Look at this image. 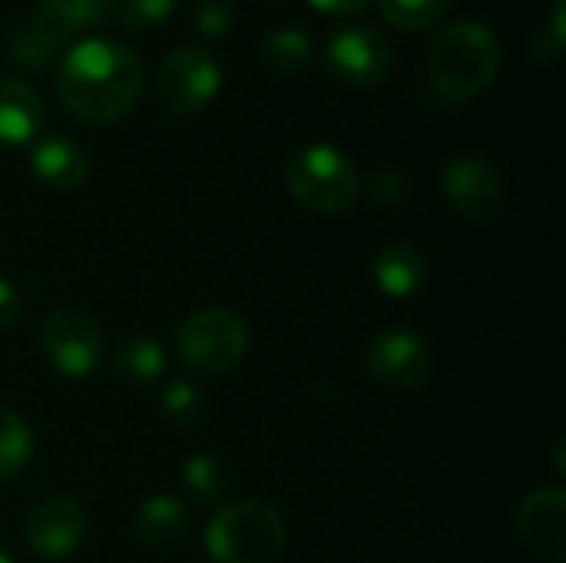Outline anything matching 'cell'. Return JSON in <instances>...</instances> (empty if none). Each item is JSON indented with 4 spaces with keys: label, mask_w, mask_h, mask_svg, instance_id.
Returning <instances> with one entry per match:
<instances>
[{
    "label": "cell",
    "mask_w": 566,
    "mask_h": 563,
    "mask_svg": "<svg viewBox=\"0 0 566 563\" xmlns=\"http://www.w3.org/2000/svg\"><path fill=\"white\" fill-rule=\"evenodd\" d=\"M63 110L83 126H113L133 113L143 96L139 56L106 37H83L66 46L56 66Z\"/></svg>",
    "instance_id": "obj_1"
},
{
    "label": "cell",
    "mask_w": 566,
    "mask_h": 563,
    "mask_svg": "<svg viewBox=\"0 0 566 563\" xmlns=\"http://www.w3.org/2000/svg\"><path fill=\"white\" fill-rule=\"evenodd\" d=\"M501 73L497 33L478 20H458L444 27L428 46V76L434 90L451 103L481 96Z\"/></svg>",
    "instance_id": "obj_2"
},
{
    "label": "cell",
    "mask_w": 566,
    "mask_h": 563,
    "mask_svg": "<svg viewBox=\"0 0 566 563\" xmlns=\"http://www.w3.org/2000/svg\"><path fill=\"white\" fill-rule=\"evenodd\" d=\"M206 551L216 563H275L285 551V521L262 501H232L206 524Z\"/></svg>",
    "instance_id": "obj_3"
},
{
    "label": "cell",
    "mask_w": 566,
    "mask_h": 563,
    "mask_svg": "<svg viewBox=\"0 0 566 563\" xmlns=\"http://www.w3.org/2000/svg\"><path fill=\"white\" fill-rule=\"evenodd\" d=\"M289 192L312 212H345L361 196L358 166L332 143H305L285 166Z\"/></svg>",
    "instance_id": "obj_4"
},
{
    "label": "cell",
    "mask_w": 566,
    "mask_h": 563,
    "mask_svg": "<svg viewBox=\"0 0 566 563\" xmlns=\"http://www.w3.org/2000/svg\"><path fill=\"white\" fill-rule=\"evenodd\" d=\"M249 352V329L229 309H199L176 329V358L186 372L222 375Z\"/></svg>",
    "instance_id": "obj_5"
},
{
    "label": "cell",
    "mask_w": 566,
    "mask_h": 563,
    "mask_svg": "<svg viewBox=\"0 0 566 563\" xmlns=\"http://www.w3.org/2000/svg\"><path fill=\"white\" fill-rule=\"evenodd\" d=\"M222 90V63L212 50L182 43L159 60L156 70V100L172 116L202 113Z\"/></svg>",
    "instance_id": "obj_6"
},
{
    "label": "cell",
    "mask_w": 566,
    "mask_h": 563,
    "mask_svg": "<svg viewBox=\"0 0 566 563\" xmlns=\"http://www.w3.org/2000/svg\"><path fill=\"white\" fill-rule=\"evenodd\" d=\"M325 70L348 86H378L391 76V40L368 23H342L325 40Z\"/></svg>",
    "instance_id": "obj_7"
},
{
    "label": "cell",
    "mask_w": 566,
    "mask_h": 563,
    "mask_svg": "<svg viewBox=\"0 0 566 563\" xmlns=\"http://www.w3.org/2000/svg\"><path fill=\"white\" fill-rule=\"evenodd\" d=\"M40 348L60 375L80 382L99 368L106 342L93 315L80 309H53L40 325Z\"/></svg>",
    "instance_id": "obj_8"
},
{
    "label": "cell",
    "mask_w": 566,
    "mask_h": 563,
    "mask_svg": "<svg viewBox=\"0 0 566 563\" xmlns=\"http://www.w3.org/2000/svg\"><path fill=\"white\" fill-rule=\"evenodd\" d=\"M441 196L461 219L491 222L501 216L507 189H504V176L491 159L461 153L451 156L441 169Z\"/></svg>",
    "instance_id": "obj_9"
},
{
    "label": "cell",
    "mask_w": 566,
    "mask_h": 563,
    "mask_svg": "<svg viewBox=\"0 0 566 563\" xmlns=\"http://www.w3.org/2000/svg\"><path fill=\"white\" fill-rule=\"evenodd\" d=\"M365 365H368V375L391 392H415L434 372L428 342L408 329H388V332L375 335L368 345Z\"/></svg>",
    "instance_id": "obj_10"
},
{
    "label": "cell",
    "mask_w": 566,
    "mask_h": 563,
    "mask_svg": "<svg viewBox=\"0 0 566 563\" xmlns=\"http://www.w3.org/2000/svg\"><path fill=\"white\" fill-rule=\"evenodd\" d=\"M86 534V511L76 498L50 494L33 504L23 524V541L30 554L40 561H63L70 557Z\"/></svg>",
    "instance_id": "obj_11"
},
{
    "label": "cell",
    "mask_w": 566,
    "mask_h": 563,
    "mask_svg": "<svg viewBox=\"0 0 566 563\" xmlns=\"http://www.w3.org/2000/svg\"><path fill=\"white\" fill-rule=\"evenodd\" d=\"M517 538L541 561H566V494L564 488H541L517 508Z\"/></svg>",
    "instance_id": "obj_12"
},
{
    "label": "cell",
    "mask_w": 566,
    "mask_h": 563,
    "mask_svg": "<svg viewBox=\"0 0 566 563\" xmlns=\"http://www.w3.org/2000/svg\"><path fill=\"white\" fill-rule=\"evenodd\" d=\"M109 20V0H40L30 23L60 50L83 40L86 30Z\"/></svg>",
    "instance_id": "obj_13"
},
{
    "label": "cell",
    "mask_w": 566,
    "mask_h": 563,
    "mask_svg": "<svg viewBox=\"0 0 566 563\" xmlns=\"http://www.w3.org/2000/svg\"><path fill=\"white\" fill-rule=\"evenodd\" d=\"M30 169L50 189H76L90 176V156L76 139L50 133L30 143Z\"/></svg>",
    "instance_id": "obj_14"
},
{
    "label": "cell",
    "mask_w": 566,
    "mask_h": 563,
    "mask_svg": "<svg viewBox=\"0 0 566 563\" xmlns=\"http://www.w3.org/2000/svg\"><path fill=\"white\" fill-rule=\"evenodd\" d=\"M43 126L40 93L10 73H0V146H30Z\"/></svg>",
    "instance_id": "obj_15"
},
{
    "label": "cell",
    "mask_w": 566,
    "mask_h": 563,
    "mask_svg": "<svg viewBox=\"0 0 566 563\" xmlns=\"http://www.w3.org/2000/svg\"><path fill=\"white\" fill-rule=\"evenodd\" d=\"M371 279L388 299H415L428 282V259L411 242H388L371 259Z\"/></svg>",
    "instance_id": "obj_16"
},
{
    "label": "cell",
    "mask_w": 566,
    "mask_h": 563,
    "mask_svg": "<svg viewBox=\"0 0 566 563\" xmlns=\"http://www.w3.org/2000/svg\"><path fill=\"white\" fill-rule=\"evenodd\" d=\"M189 531V511L179 498L153 494L139 504L133 518V534L149 548H176Z\"/></svg>",
    "instance_id": "obj_17"
},
{
    "label": "cell",
    "mask_w": 566,
    "mask_h": 563,
    "mask_svg": "<svg viewBox=\"0 0 566 563\" xmlns=\"http://www.w3.org/2000/svg\"><path fill=\"white\" fill-rule=\"evenodd\" d=\"M166 372V352L156 338L149 335H129L116 345L113 355V375L129 385V388H146L153 382H159V375Z\"/></svg>",
    "instance_id": "obj_18"
},
{
    "label": "cell",
    "mask_w": 566,
    "mask_h": 563,
    "mask_svg": "<svg viewBox=\"0 0 566 563\" xmlns=\"http://www.w3.org/2000/svg\"><path fill=\"white\" fill-rule=\"evenodd\" d=\"M262 63L272 73L295 76L312 63V37L298 27H279L262 40Z\"/></svg>",
    "instance_id": "obj_19"
},
{
    "label": "cell",
    "mask_w": 566,
    "mask_h": 563,
    "mask_svg": "<svg viewBox=\"0 0 566 563\" xmlns=\"http://www.w3.org/2000/svg\"><path fill=\"white\" fill-rule=\"evenodd\" d=\"M33 458V431L13 408H0V481H13Z\"/></svg>",
    "instance_id": "obj_20"
},
{
    "label": "cell",
    "mask_w": 566,
    "mask_h": 563,
    "mask_svg": "<svg viewBox=\"0 0 566 563\" xmlns=\"http://www.w3.org/2000/svg\"><path fill=\"white\" fill-rule=\"evenodd\" d=\"M182 488L196 498V501H219L229 488V471L226 465L202 451V455H192L186 465H182Z\"/></svg>",
    "instance_id": "obj_21"
},
{
    "label": "cell",
    "mask_w": 566,
    "mask_h": 563,
    "mask_svg": "<svg viewBox=\"0 0 566 563\" xmlns=\"http://www.w3.org/2000/svg\"><path fill=\"white\" fill-rule=\"evenodd\" d=\"M3 53H7L17 66L33 70V73H43V70H50V63H53V56H56V46L27 20V23H20V27L7 37Z\"/></svg>",
    "instance_id": "obj_22"
},
{
    "label": "cell",
    "mask_w": 566,
    "mask_h": 563,
    "mask_svg": "<svg viewBox=\"0 0 566 563\" xmlns=\"http://www.w3.org/2000/svg\"><path fill=\"white\" fill-rule=\"evenodd\" d=\"M451 0H378L381 17L401 30H428L448 13Z\"/></svg>",
    "instance_id": "obj_23"
},
{
    "label": "cell",
    "mask_w": 566,
    "mask_h": 563,
    "mask_svg": "<svg viewBox=\"0 0 566 563\" xmlns=\"http://www.w3.org/2000/svg\"><path fill=\"white\" fill-rule=\"evenodd\" d=\"M179 0H109V20L123 30H153L176 13Z\"/></svg>",
    "instance_id": "obj_24"
},
{
    "label": "cell",
    "mask_w": 566,
    "mask_h": 563,
    "mask_svg": "<svg viewBox=\"0 0 566 563\" xmlns=\"http://www.w3.org/2000/svg\"><path fill=\"white\" fill-rule=\"evenodd\" d=\"M232 23H235L232 0H192V7H189V27L206 40L226 37L232 30Z\"/></svg>",
    "instance_id": "obj_25"
},
{
    "label": "cell",
    "mask_w": 566,
    "mask_h": 563,
    "mask_svg": "<svg viewBox=\"0 0 566 563\" xmlns=\"http://www.w3.org/2000/svg\"><path fill=\"white\" fill-rule=\"evenodd\" d=\"M361 189L368 192V199L381 209H398L408 202L411 196V179L395 169V166H381L368 176V183H361Z\"/></svg>",
    "instance_id": "obj_26"
},
{
    "label": "cell",
    "mask_w": 566,
    "mask_h": 563,
    "mask_svg": "<svg viewBox=\"0 0 566 563\" xmlns=\"http://www.w3.org/2000/svg\"><path fill=\"white\" fill-rule=\"evenodd\" d=\"M202 411V392L192 385V382H169L163 398H159V415L169 421V425H189L196 421Z\"/></svg>",
    "instance_id": "obj_27"
},
{
    "label": "cell",
    "mask_w": 566,
    "mask_h": 563,
    "mask_svg": "<svg viewBox=\"0 0 566 563\" xmlns=\"http://www.w3.org/2000/svg\"><path fill=\"white\" fill-rule=\"evenodd\" d=\"M20 315H23L20 292H17L7 279H0V335H3V332H13L17 322H20Z\"/></svg>",
    "instance_id": "obj_28"
},
{
    "label": "cell",
    "mask_w": 566,
    "mask_h": 563,
    "mask_svg": "<svg viewBox=\"0 0 566 563\" xmlns=\"http://www.w3.org/2000/svg\"><path fill=\"white\" fill-rule=\"evenodd\" d=\"M308 3L322 13H332V17H352V13L365 10L371 0H308Z\"/></svg>",
    "instance_id": "obj_29"
},
{
    "label": "cell",
    "mask_w": 566,
    "mask_h": 563,
    "mask_svg": "<svg viewBox=\"0 0 566 563\" xmlns=\"http://www.w3.org/2000/svg\"><path fill=\"white\" fill-rule=\"evenodd\" d=\"M564 13H566V0H554V13H551V40H554L560 50H564V40H566Z\"/></svg>",
    "instance_id": "obj_30"
},
{
    "label": "cell",
    "mask_w": 566,
    "mask_h": 563,
    "mask_svg": "<svg viewBox=\"0 0 566 563\" xmlns=\"http://www.w3.org/2000/svg\"><path fill=\"white\" fill-rule=\"evenodd\" d=\"M0 563H10V557H7V554H0Z\"/></svg>",
    "instance_id": "obj_31"
},
{
    "label": "cell",
    "mask_w": 566,
    "mask_h": 563,
    "mask_svg": "<svg viewBox=\"0 0 566 563\" xmlns=\"http://www.w3.org/2000/svg\"><path fill=\"white\" fill-rule=\"evenodd\" d=\"M269 3H289V0H269Z\"/></svg>",
    "instance_id": "obj_32"
}]
</instances>
